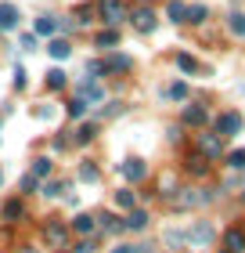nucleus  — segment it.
<instances>
[{
	"instance_id": "nucleus-1",
	"label": "nucleus",
	"mask_w": 245,
	"mask_h": 253,
	"mask_svg": "<svg viewBox=\"0 0 245 253\" xmlns=\"http://www.w3.org/2000/svg\"><path fill=\"white\" fill-rule=\"evenodd\" d=\"M43 243H47L51 250H69V224H62L58 217H51L47 224H43Z\"/></svg>"
},
{
	"instance_id": "nucleus-2",
	"label": "nucleus",
	"mask_w": 245,
	"mask_h": 253,
	"mask_svg": "<svg viewBox=\"0 0 245 253\" xmlns=\"http://www.w3.org/2000/svg\"><path fill=\"white\" fill-rule=\"evenodd\" d=\"M206 203H209V192H202V188H184V192L173 195L177 210H195V206H206Z\"/></svg>"
},
{
	"instance_id": "nucleus-3",
	"label": "nucleus",
	"mask_w": 245,
	"mask_h": 253,
	"mask_svg": "<svg viewBox=\"0 0 245 253\" xmlns=\"http://www.w3.org/2000/svg\"><path fill=\"white\" fill-rule=\"evenodd\" d=\"M98 11H101V18L108 22V26H119L123 18H130V11H126L123 0H98Z\"/></svg>"
},
{
	"instance_id": "nucleus-4",
	"label": "nucleus",
	"mask_w": 245,
	"mask_h": 253,
	"mask_svg": "<svg viewBox=\"0 0 245 253\" xmlns=\"http://www.w3.org/2000/svg\"><path fill=\"white\" fill-rule=\"evenodd\" d=\"M198 152H202L206 159H216V156H224V137L220 134H198Z\"/></svg>"
},
{
	"instance_id": "nucleus-5",
	"label": "nucleus",
	"mask_w": 245,
	"mask_h": 253,
	"mask_svg": "<svg viewBox=\"0 0 245 253\" xmlns=\"http://www.w3.org/2000/svg\"><path fill=\"white\" fill-rule=\"evenodd\" d=\"M242 130V116L238 112H224V116L216 120V134L220 137H231V134H238Z\"/></svg>"
},
{
	"instance_id": "nucleus-6",
	"label": "nucleus",
	"mask_w": 245,
	"mask_h": 253,
	"mask_svg": "<svg viewBox=\"0 0 245 253\" xmlns=\"http://www.w3.org/2000/svg\"><path fill=\"white\" fill-rule=\"evenodd\" d=\"M123 177L126 181H144L148 177V163L144 159H126L123 163Z\"/></svg>"
},
{
	"instance_id": "nucleus-7",
	"label": "nucleus",
	"mask_w": 245,
	"mask_h": 253,
	"mask_svg": "<svg viewBox=\"0 0 245 253\" xmlns=\"http://www.w3.org/2000/svg\"><path fill=\"white\" fill-rule=\"evenodd\" d=\"M18 7L15 4H0V29L4 33H11V29H18Z\"/></svg>"
},
{
	"instance_id": "nucleus-8",
	"label": "nucleus",
	"mask_w": 245,
	"mask_h": 253,
	"mask_svg": "<svg viewBox=\"0 0 245 253\" xmlns=\"http://www.w3.org/2000/svg\"><path fill=\"white\" fill-rule=\"evenodd\" d=\"M130 18H134V26L141 29V33H151V29H155V15H151V7H137Z\"/></svg>"
},
{
	"instance_id": "nucleus-9",
	"label": "nucleus",
	"mask_w": 245,
	"mask_h": 253,
	"mask_svg": "<svg viewBox=\"0 0 245 253\" xmlns=\"http://www.w3.org/2000/svg\"><path fill=\"white\" fill-rule=\"evenodd\" d=\"M206 120H209L206 105H188V109H184V123H191V126H202Z\"/></svg>"
},
{
	"instance_id": "nucleus-10",
	"label": "nucleus",
	"mask_w": 245,
	"mask_h": 253,
	"mask_svg": "<svg viewBox=\"0 0 245 253\" xmlns=\"http://www.w3.org/2000/svg\"><path fill=\"white\" fill-rule=\"evenodd\" d=\"M94 228H98V217H90V213H79L76 221H72V232L76 235H90Z\"/></svg>"
},
{
	"instance_id": "nucleus-11",
	"label": "nucleus",
	"mask_w": 245,
	"mask_h": 253,
	"mask_svg": "<svg viewBox=\"0 0 245 253\" xmlns=\"http://www.w3.org/2000/svg\"><path fill=\"white\" fill-rule=\"evenodd\" d=\"M188 174H195V177H202V174H209V159H206L202 152H195V156H188Z\"/></svg>"
},
{
	"instance_id": "nucleus-12",
	"label": "nucleus",
	"mask_w": 245,
	"mask_h": 253,
	"mask_svg": "<svg viewBox=\"0 0 245 253\" xmlns=\"http://www.w3.org/2000/svg\"><path fill=\"white\" fill-rule=\"evenodd\" d=\"M47 54H51V58H58V62H65L69 54H72V47H69V40H62V37H58V40H51Z\"/></svg>"
},
{
	"instance_id": "nucleus-13",
	"label": "nucleus",
	"mask_w": 245,
	"mask_h": 253,
	"mask_svg": "<svg viewBox=\"0 0 245 253\" xmlns=\"http://www.w3.org/2000/svg\"><path fill=\"white\" fill-rule=\"evenodd\" d=\"M224 243H227V250H245V232L242 228H227V235H224Z\"/></svg>"
},
{
	"instance_id": "nucleus-14",
	"label": "nucleus",
	"mask_w": 245,
	"mask_h": 253,
	"mask_svg": "<svg viewBox=\"0 0 245 253\" xmlns=\"http://www.w3.org/2000/svg\"><path fill=\"white\" fill-rule=\"evenodd\" d=\"M188 239H191V243H198V246H202V243H209V239H213V228H209V224H195L191 232H188Z\"/></svg>"
},
{
	"instance_id": "nucleus-15",
	"label": "nucleus",
	"mask_w": 245,
	"mask_h": 253,
	"mask_svg": "<svg viewBox=\"0 0 245 253\" xmlns=\"http://www.w3.org/2000/svg\"><path fill=\"white\" fill-rule=\"evenodd\" d=\"M166 15H170V22H188V7H184L180 0H170V4H166Z\"/></svg>"
},
{
	"instance_id": "nucleus-16",
	"label": "nucleus",
	"mask_w": 245,
	"mask_h": 253,
	"mask_svg": "<svg viewBox=\"0 0 245 253\" xmlns=\"http://www.w3.org/2000/svg\"><path fill=\"white\" fill-rule=\"evenodd\" d=\"M148 224V213L141 210V206H134L130 213H126V228H144Z\"/></svg>"
},
{
	"instance_id": "nucleus-17",
	"label": "nucleus",
	"mask_w": 245,
	"mask_h": 253,
	"mask_svg": "<svg viewBox=\"0 0 245 253\" xmlns=\"http://www.w3.org/2000/svg\"><path fill=\"white\" fill-rule=\"evenodd\" d=\"M79 94H83V98H90V101H105V90L94 84V80H87V84L79 87Z\"/></svg>"
},
{
	"instance_id": "nucleus-18",
	"label": "nucleus",
	"mask_w": 245,
	"mask_h": 253,
	"mask_svg": "<svg viewBox=\"0 0 245 253\" xmlns=\"http://www.w3.org/2000/svg\"><path fill=\"white\" fill-rule=\"evenodd\" d=\"M227 26H231V33H235V37H242V40H245V15H242V11H231Z\"/></svg>"
},
{
	"instance_id": "nucleus-19",
	"label": "nucleus",
	"mask_w": 245,
	"mask_h": 253,
	"mask_svg": "<svg viewBox=\"0 0 245 253\" xmlns=\"http://www.w3.org/2000/svg\"><path fill=\"white\" fill-rule=\"evenodd\" d=\"M94 43H98V47H115V43H119V33H115V29H105V33H98V37H94Z\"/></svg>"
},
{
	"instance_id": "nucleus-20",
	"label": "nucleus",
	"mask_w": 245,
	"mask_h": 253,
	"mask_svg": "<svg viewBox=\"0 0 245 253\" xmlns=\"http://www.w3.org/2000/svg\"><path fill=\"white\" fill-rule=\"evenodd\" d=\"M22 213H26V206H22L18 199H7V203H4V217H7V221H18Z\"/></svg>"
},
{
	"instance_id": "nucleus-21",
	"label": "nucleus",
	"mask_w": 245,
	"mask_h": 253,
	"mask_svg": "<svg viewBox=\"0 0 245 253\" xmlns=\"http://www.w3.org/2000/svg\"><path fill=\"white\" fill-rule=\"evenodd\" d=\"M47 174H51V159H47V156H40V159H33V177H36V181H40V177H47Z\"/></svg>"
},
{
	"instance_id": "nucleus-22",
	"label": "nucleus",
	"mask_w": 245,
	"mask_h": 253,
	"mask_svg": "<svg viewBox=\"0 0 245 253\" xmlns=\"http://www.w3.org/2000/svg\"><path fill=\"white\" fill-rule=\"evenodd\" d=\"M206 18H209V7H206V4L188 7V22H191V26H198V22H206Z\"/></svg>"
},
{
	"instance_id": "nucleus-23",
	"label": "nucleus",
	"mask_w": 245,
	"mask_h": 253,
	"mask_svg": "<svg viewBox=\"0 0 245 253\" xmlns=\"http://www.w3.org/2000/svg\"><path fill=\"white\" fill-rule=\"evenodd\" d=\"M119 69H130V58H123V54H112V58L105 62V73H119Z\"/></svg>"
},
{
	"instance_id": "nucleus-24",
	"label": "nucleus",
	"mask_w": 245,
	"mask_h": 253,
	"mask_svg": "<svg viewBox=\"0 0 245 253\" xmlns=\"http://www.w3.org/2000/svg\"><path fill=\"white\" fill-rule=\"evenodd\" d=\"M227 167H231V170H245V148H235V152H227Z\"/></svg>"
},
{
	"instance_id": "nucleus-25",
	"label": "nucleus",
	"mask_w": 245,
	"mask_h": 253,
	"mask_svg": "<svg viewBox=\"0 0 245 253\" xmlns=\"http://www.w3.org/2000/svg\"><path fill=\"white\" fill-rule=\"evenodd\" d=\"M54 29H58V22H54L51 15H43V18H36V33H43V37H51Z\"/></svg>"
},
{
	"instance_id": "nucleus-26",
	"label": "nucleus",
	"mask_w": 245,
	"mask_h": 253,
	"mask_svg": "<svg viewBox=\"0 0 245 253\" xmlns=\"http://www.w3.org/2000/svg\"><path fill=\"white\" fill-rule=\"evenodd\" d=\"M47 87H51V90L65 87V73H62V69H51V73H47Z\"/></svg>"
},
{
	"instance_id": "nucleus-27",
	"label": "nucleus",
	"mask_w": 245,
	"mask_h": 253,
	"mask_svg": "<svg viewBox=\"0 0 245 253\" xmlns=\"http://www.w3.org/2000/svg\"><path fill=\"white\" fill-rule=\"evenodd\" d=\"M94 134H98V126H94V123H83V126H79V130H76V141L83 145V141H90V137H94Z\"/></svg>"
},
{
	"instance_id": "nucleus-28",
	"label": "nucleus",
	"mask_w": 245,
	"mask_h": 253,
	"mask_svg": "<svg viewBox=\"0 0 245 253\" xmlns=\"http://www.w3.org/2000/svg\"><path fill=\"white\" fill-rule=\"evenodd\" d=\"M115 206H119V210H134V195L126 192V188H123V192H115Z\"/></svg>"
},
{
	"instance_id": "nucleus-29",
	"label": "nucleus",
	"mask_w": 245,
	"mask_h": 253,
	"mask_svg": "<svg viewBox=\"0 0 245 253\" xmlns=\"http://www.w3.org/2000/svg\"><path fill=\"white\" fill-rule=\"evenodd\" d=\"M177 65L184 69V73H198V62L191 58V54H177Z\"/></svg>"
},
{
	"instance_id": "nucleus-30",
	"label": "nucleus",
	"mask_w": 245,
	"mask_h": 253,
	"mask_svg": "<svg viewBox=\"0 0 245 253\" xmlns=\"http://www.w3.org/2000/svg\"><path fill=\"white\" fill-rule=\"evenodd\" d=\"M98 221H101V228H105V232H115V228H119V217H115V213H101Z\"/></svg>"
},
{
	"instance_id": "nucleus-31",
	"label": "nucleus",
	"mask_w": 245,
	"mask_h": 253,
	"mask_svg": "<svg viewBox=\"0 0 245 253\" xmlns=\"http://www.w3.org/2000/svg\"><path fill=\"white\" fill-rule=\"evenodd\" d=\"M62 192H65V181H47V185H43V195H51V199L62 195Z\"/></svg>"
},
{
	"instance_id": "nucleus-32",
	"label": "nucleus",
	"mask_w": 245,
	"mask_h": 253,
	"mask_svg": "<svg viewBox=\"0 0 245 253\" xmlns=\"http://www.w3.org/2000/svg\"><path fill=\"white\" fill-rule=\"evenodd\" d=\"M79 177H83V181H98V167L94 163H83V167H79Z\"/></svg>"
},
{
	"instance_id": "nucleus-33",
	"label": "nucleus",
	"mask_w": 245,
	"mask_h": 253,
	"mask_svg": "<svg viewBox=\"0 0 245 253\" xmlns=\"http://www.w3.org/2000/svg\"><path fill=\"white\" fill-rule=\"evenodd\" d=\"M83 112H87V101H83V98H76L72 105H69V116H76V120H79Z\"/></svg>"
},
{
	"instance_id": "nucleus-34",
	"label": "nucleus",
	"mask_w": 245,
	"mask_h": 253,
	"mask_svg": "<svg viewBox=\"0 0 245 253\" xmlns=\"http://www.w3.org/2000/svg\"><path fill=\"white\" fill-rule=\"evenodd\" d=\"M162 243H166V246H180V243H184V235H180V232H173V228H170V232L162 235Z\"/></svg>"
},
{
	"instance_id": "nucleus-35",
	"label": "nucleus",
	"mask_w": 245,
	"mask_h": 253,
	"mask_svg": "<svg viewBox=\"0 0 245 253\" xmlns=\"http://www.w3.org/2000/svg\"><path fill=\"white\" fill-rule=\"evenodd\" d=\"M170 98H188V84H173L170 87Z\"/></svg>"
},
{
	"instance_id": "nucleus-36",
	"label": "nucleus",
	"mask_w": 245,
	"mask_h": 253,
	"mask_svg": "<svg viewBox=\"0 0 245 253\" xmlns=\"http://www.w3.org/2000/svg\"><path fill=\"white\" fill-rule=\"evenodd\" d=\"M87 73H90V80H98V76L105 73V65H101V62H87Z\"/></svg>"
},
{
	"instance_id": "nucleus-37",
	"label": "nucleus",
	"mask_w": 245,
	"mask_h": 253,
	"mask_svg": "<svg viewBox=\"0 0 245 253\" xmlns=\"http://www.w3.org/2000/svg\"><path fill=\"white\" fill-rule=\"evenodd\" d=\"M36 185H40V181L33 177V174H29V177H22V192H36Z\"/></svg>"
},
{
	"instance_id": "nucleus-38",
	"label": "nucleus",
	"mask_w": 245,
	"mask_h": 253,
	"mask_svg": "<svg viewBox=\"0 0 245 253\" xmlns=\"http://www.w3.org/2000/svg\"><path fill=\"white\" fill-rule=\"evenodd\" d=\"M22 47H26V51L36 47V33H26V37H22Z\"/></svg>"
},
{
	"instance_id": "nucleus-39",
	"label": "nucleus",
	"mask_w": 245,
	"mask_h": 253,
	"mask_svg": "<svg viewBox=\"0 0 245 253\" xmlns=\"http://www.w3.org/2000/svg\"><path fill=\"white\" fill-rule=\"evenodd\" d=\"M76 253H94V246H90V243H79V246H76Z\"/></svg>"
},
{
	"instance_id": "nucleus-40",
	"label": "nucleus",
	"mask_w": 245,
	"mask_h": 253,
	"mask_svg": "<svg viewBox=\"0 0 245 253\" xmlns=\"http://www.w3.org/2000/svg\"><path fill=\"white\" fill-rule=\"evenodd\" d=\"M112 253H134V246H115Z\"/></svg>"
},
{
	"instance_id": "nucleus-41",
	"label": "nucleus",
	"mask_w": 245,
	"mask_h": 253,
	"mask_svg": "<svg viewBox=\"0 0 245 253\" xmlns=\"http://www.w3.org/2000/svg\"><path fill=\"white\" fill-rule=\"evenodd\" d=\"M18 253H36V250H29V246H18Z\"/></svg>"
},
{
	"instance_id": "nucleus-42",
	"label": "nucleus",
	"mask_w": 245,
	"mask_h": 253,
	"mask_svg": "<svg viewBox=\"0 0 245 253\" xmlns=\"http://www.w3.org/2000/svg\"><path fill=\"white\" fill-rule=\"evenodd\" d=\"M0 185H4V170H0Z\"/></svg>"
},
{
	"instance_id": "nucleus-43",
	"label": "nucleus",
	"mask_w": 245,
	"mask_h": 253,
	"mask_svg": "<svg viewBox=\"0 0 245 253\" xmlns=\"http://www.w3.org/2000/svg\"><path fill=\"white\" fill-rule=\"evenodd\" d=\"M224 253H231V250H224Z\"/></svg>"
}]
</instances>
